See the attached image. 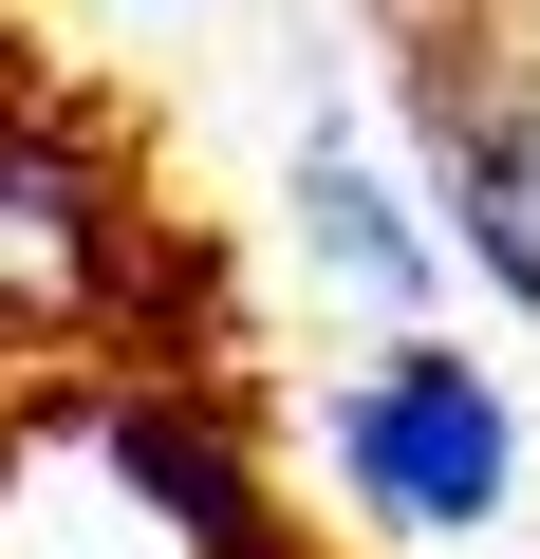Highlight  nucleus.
<instances>
[{"mask_svg": "<svg viewBox=\"0 0 540 559\" xmlns=\"http://www.w3.org/2000/svg\"><path fill=\"white\" fill-rule=\"evenodd\" d=\"M131 280V168L75 112H0V355H57Z\"/></svg>", "mask_w": 540, "mask_h": 559, "instance_id": "obj_3", "label": "nucleus"}, {"mask_svg": "<svg viewBox=\"0 0 540 559\" xmlns=\"http://www.w3.org/2000/svg\"><path fill=\"white\" fill-rule=\"evenodd\" d=\"M373 20H392V38H484L503 0H373Z\"/></svg>", "mask_w": 540, "mask_h": 559, "instance_id": "obj_5", "label": "nucleus"}, {"mask_svg": "<svg viewBox=\"0 0 540 559\" xmlns=\"http://www.w3.org/2000/svg\"><path fill=\"white\" fill-rule=\"evenodd\" d=\"M410 168L447 205V261L540 336V38H410Z\"/></svg>", "mask_w": 540, "mask_h": 559, "instance_id": "obj_2", "label": "nucleus"}, {"mask_svg": "<svg viewBox=\"0 0 540 559\" xmlns=\"http://www.w3.org/2000/svg\"><path fill=\"white\" fill-rule=\"evenodd\" d=\"M280 205H299L317 299H355L373 336H429V299H447V205H429L410 150H373L355 112H317V131L280 150Z\"/></svg>", "mask_w": 540, "mask_h": 559, "instance_id": "obj_4", "label": "nucleus"}, {"mask_svg": "<svg viewBox=\"0 0 540 559\" xmlns=\"http://www.w3.org/2000/svg\"><path fill=\"white\" fill-rule=\"evenodd\" d=\"M317 448H336L355 522H392V540H484L521 503V392L447 318L429 336H355L336 392H317Z\"/></svg>", "mask_w": 540, "mask_h": 559, "instance_id": "obj_1", "label": "nucleus"}]
</instances>
